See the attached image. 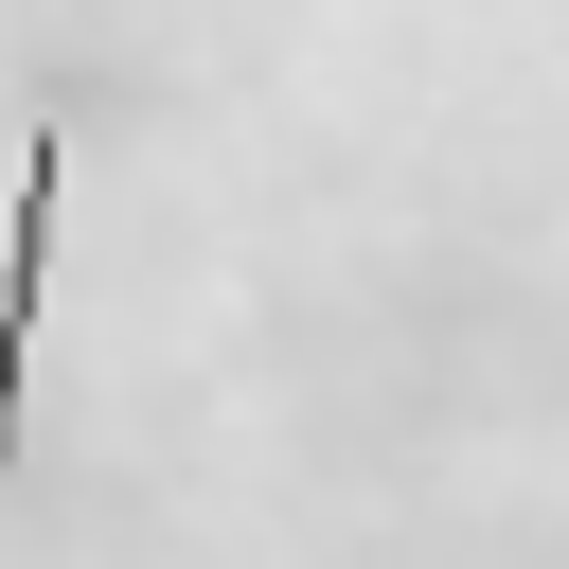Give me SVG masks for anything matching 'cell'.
<instances>
[{
    "instance_id": "6da1fadb",
    "label": "cell",
    "mask_w": 569,
    "mask_h": 569,
    "mask_svg": "<svg viewBox=\"0 0 569 569\" xmlns=\"http://www.w3.org/2000/svg\"><path fill=\"white\" fill-rule=\"evenodd\" d=\"M53 178H71V142L36 124L18 142V231H0V480H18V356H36V284H53Z\"/></svg>"
}]
</instances>
